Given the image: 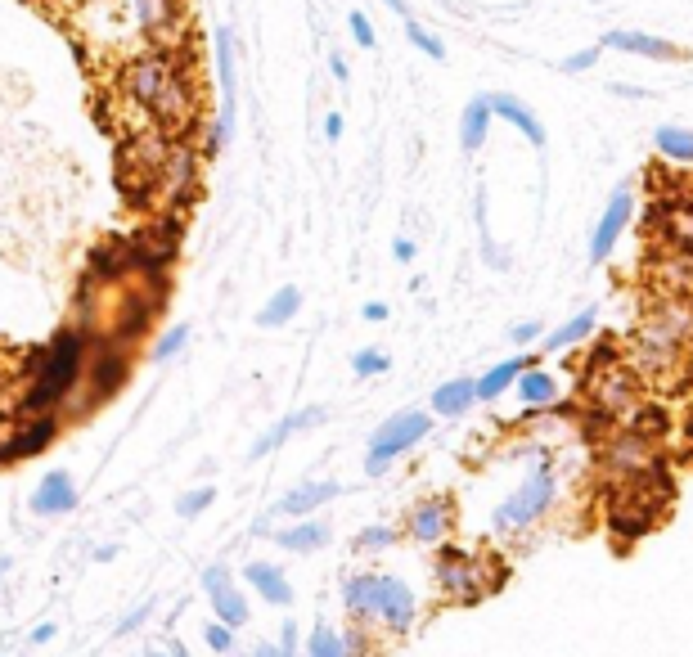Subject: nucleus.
<instances>
[{
  "label": "nucleus",
  "instance_id": "8",
  "mask_svg": "<svg viewBox=\"0 0 693 657\" xmlns=\"http://www.w3.org/2000/svg\"><path fill=\"white\" fill-rule=\"evenodd\" d=\"M198 149L194 144H185V135H176V144H171L167 162L158 167V176H153V185H158V194L167 198L171 212H185L189 203H194L198 194Z\"/></svg>",
  "mask_w": 693,
  "mask_h": 657
},
{
  "label": "nucleus",
  "instance_id": "22",
  "mask_svg": "<svg viewBox=\"0 0 693 657\" xmlns=\"http://www.w3.org/2000/svg\"><path fill=\"white\" fill-rule=\"evenodd\" d=\"M275 540L284 554H315V549H324L333 540V531H329V522H320V518H297V522H288V527H275Z\"/></svg>",
  "mask_w": 693,
  "mask_h": 657
},
{
  "label": "nucleus",
  "instance_id": "47",
  "mask_svg": "<svg viewBox=\"0 0 693 657\" xmlns=\"http://www.w3.org/2000/svg\"><path fill=\"white\" fill-rule=\"evenodd\" d=\"M387 9H392L396 18H401V23H410V5H405V0H383Z\"/></svg>",
  "mask_w": 693,
  "mask_h": 657
},
{
  "label": "nucleus",
  "instance_id": "25",
  "mask_svg": "<svg viewBox=\"0 0 693 657\" xmlns=\"http://www.w3.org/2000/svg\"><path fill=\"white\" fill-rule=\"evenodd\" d=\"M599 329V306H585V311H576L572 320L554 324V329H545V338H540V347L545 351H567V347H581L590 333Z\"/></svg>",
  "mask_w": 693,
  "mask_h": 657
},
{
  "label": "nucleus",
  "instance_id": "28",
  "mask_svg": "<svg viewBox=\"0 0 693 657\" xmlns=\"http://www.w3.org/2000/svg\"><path fill=\"white\" fill-rule=\"evenodd\" d=\"M653 144L666 162H693V131L689 126H675V122H662L653 131Z\"/></svg>",
  "mask_w": 693,
  "mask_h": 657
},
{
  "label": "nucleus",
  "instance_id": "44",
  "mask_svg": "<svg viewBox=\"0 0 693 657\" xmlns=\"http://www.w3.org/2000/svg\"><path fill=\"white\" fill-rule=\"evenodd\" d=\"M360 315H365L369 324H383L387 320V302H365V306H360Z\"/></svg>",
  "mask_w": 693,
  "mask_h": 657
},
{
  "label": "nucleus",
  "instance_id": "20",
  "mask_svg": "<svg viewBox=\"0 0 693 657\" xmlns=\"http://www.w3.org/2000/svg\"><path fill=\"white\" fill-rule=\"evenodd\" d=\"M540 365V356L536 351H522V356H509V360H495L491 369H486L482 378H473L477 383V401H495V396H504V392H513V383H518L527 369H536Z\"/></svg>",
  "mask_w": 693,
  "mask_h": 657
},
{
  "label": "nucleus",
  "instance_id": "49",
  "mask_svg": "<svg viewBox=\"0 0 693 657\" xmlns=\"http://www.w3.org/2000/svg\"><path fill=\"white\" fill-rule=\"evenodd\" d=\"M113 558H117V545H99L95 549V563H113Z\"/></svg>",
  "mask_w": 693,
  "mask_h": 657
},
{
  "label": "nucleus",
  "instance_id": "19",
  "mask_svg": "<svg viewBox=\"0 0 693 657\" xmlns=\"http://www.w3.org/2000/svg\"><path fill=\"white\" fill-rule=\"evenodd\" d=\"M122 351H126V342H113L104 356H90V392H86V401H81V410L108 401V396L122 387V378H126V356Z\"/></svg>",
  "mask_w": 693,
  "mask_h": 657
},
{
  "label": "nucleus",
  "instance_id": "38",
  "mask_svg": "<svg viewBox=\"0 0 693 657\" xmlns=\"http://www.w3.org/2000/svg\"><path fill=\"white\" fill-rule=\"evenodd\" d=\"M599 54H603V45H585V50H576V54H567L563 59V72H585V68H594V63H599Z\"/></svg>",
  "mask_w": 693,
  "mask_h": 657
},
{
  "label": "nucleus",
  "instance_id": "52",
  "mask_svg": "<svg viewBox=\"0 0 693 657\" xmlns=\"http://www.w3.org/2000/svg\"><path fill=\"white\" fill-rule=\"evenodd\" d=\"M149 657H171V653H167V648H158V653H149Z\"/></svg>",
  "mask_w": 693,
  "mask_h": 657
},
{
  "label": "nucleus",
  "instance_id": "18",
  "mask_svg": "<svg viewBox=\"0 0 693 657\" xmlns=\"http://www.w3.org/2000/svg\"><path fill=\"white\" fill-rule=\"evenodd\" d=\"M63 432V419L59 414H23V419L14 423V455L18 459H32V455H45V450L54 446V437Z\"/></svg>",
  "mask_w": 693,
  "mask_h": 657
},
{
  "label": "nucleus",
  "instance_id": "34",
  "mask_svg": "<svg viewBox=\"0 0 693 657\" xmlns=\"http://www.w3.org/2000/svg\"><path fill=\"white\" fill-rule=\"evenodd\" d=\"M212 500H216V486H194V491H185L176 500V513L180 518H198V513L212 509Z\"/></svg>",
  "mask_w": 693,
  "mask_h": 657
},
{
  "label": "nucleus",
  "instance_id": "46",
  "mask_svg": "<svg viewBox=\"0 0 693 657\" xmlns=\"http://www.w3.org/2000/svg\"><path fill=\"white\" fill-rule=\"evenodd\" d=\"M329 72H333V81H347L351 77V68H347V59H342V54H329Z\"/></svg>",
  "mask_w": 693,
  "mask_h": 657
},
{
  "label": "nucleus",
  "instance_id": "33",
  "mask_svg": "<svg viewBox=\"0 0 693 657\" xmlns=\"http://www.w3.org/2000/svg\"><path fill=\"white\" fill-rule=\"evenodd\" d=\"M405 41H410L419 54H428V59H446V45H441L437 36L428 32V27H419V18H410V23H405Z\"/></svg>",
  "mask_w": 693,
  "mask_h": 657
},
{
  "label": "nucleus",
  "instance_id": "37",
  "mask_svg": "<svg viewBox=\"0 0 693 657\" xmlns=\"http://www.w3.org/2000/svg\"><path fill=\"white\" fill-rule=\"evenodd\" d=\"M540 338H545V324H540V320H518V324L509 329V342H513V347H527V351H531Z\"/></svg>",
  "mask_w": 693,
  "mask_h": 657
},
{
  "label": "nucleus",
  "instance_id": "2",
  "mask_svg": "<svg viewBox=\"0 0 693 657\" xmlns=\"http://www.w3.org/2000/svg\"><path fill=\"white\" fill-rule=\"evenodd\" d=\"M90 365V338L81 329L54 333L45 347L27 351V387L18 392L23 414H59V405L72 401L81 374Z\"/></svg>",
  "mask_w": 693,
  "mask_h": 657
},
{
  "label": "nucleus",
  "instance_id": "39",
  "mask_svg": "<svg viewBox=\"0 0 693 657\" xmlns=\"http://www.w3.org/2000/svg\"><path fill=\"white\" fill-rule=\"evenodd\" d=\"M279 648H284L288 657L302 653V630H297V621H284V626H279Z\"/></svg>",
  "mask_w": 693,
  "mask_h": 657
},
{
  "label": "nucleus",
  "instance_id": "15",
  "mask_svg": "<svg viewBox=\"0 0 693 657\" xmlns=\"http://www.w3.org/2000/svg\"><path fill=\"white\" fill-rule=\"evenodd\" d=\"M77 482H72L68 468H50V473L36 482L32 491V513L36 518H63V513L77 509Z\"/></svg>",
  "mask_w": 693,
  "mask_h": 657
},
{
  "label": "nucleus",
  "instance_id": "13",
  "mask_svg": "<svg viewBox=\"0 0 693 657\" xmlns=\"http://www.w3.org/2000/svg\"><path fill=\"white\" fill-rule=\"evenodd\" d=\"M342 486L333 482V477H306V482H297L288 495H279L275 509H270V518H315V509H324L329 500H338Z\"/></svg>",
  "mask_w": 693,
  "mask_h": 657
},
{
  "label": "nucleus",
  "instance_id": "24",
  "mask_svg": "<svg viewBox=\"0 0 693 657\" xmlns=\"http://www.w3.org/2000/svg\"><path fill=\"white\" fill-rule=\"evenodd\" d=\"M513 396L522 401V410H549L554 401H563V383H558L554 369H527V374L513 383Z\"/></svg>",
  "mask_w": 693,
  "mask_h": 657
},
{
  "label": "nucleus",
  "instance_id": "12",
  "mask_svg": "<svg viewBox=\"0 0 693 657\" xmlns=\"http://www.w3.org/2000/svg\"><path fill=\"white\" fill-rule=\"evenodd\" d=\"M203 594H207V603H212V612H216V621H221V626H230V630L248 626V617H252L248 599H243L239 581H234V572L225 563L203 567Z\"/></svg>",
  "mask_w": 693,
  "mask_h": 657
},
{
  "label": "nucleus",
  "instance_id": "41",
  "mask_svg": "<svg viewBox=\"0 0 693 657\" xmlns=\"http://www.w3.org/2000/svg\"><path fill=\"white\" fill-rule=\"evenodd\" d=\"M392 257H396V261H401V266H410V261H414V257H419V243H414V239H410V234H401V239H396V243H392Z\"/></svg>",
  "mask_w": 693,
  "mask_h": 657
},
{
  "label": "nucleus",
  "instance_id": "9",
  "mask_svg": "<svg viewBox=\"0 0 693 657\" xmlns=\"http://www.w3.org/2000/svg\"><path fill=\"white\" fill-rule=\"evenodd\" d=\"M455 531V500L450 495H423V500L410 504V513H405V536L414 540V545H446V536Z\"/></svg>",
  "mask_w": 693,
  "mask_h": 657
},
{
  "label": "nucleus",
  "instance_id": "30",
  "mask_svg": "<svg viewBox=\"0 0 693 657\" xmlns=\"http://www.w3.org/2000/svg\"><path fill=\"white\" fill-rule=\"evenodd\" d=\"M396 540H401V531H396L392 522H369V527L356 531L351 549H356V554H383V549H392Z\"/></svg>",
  "mask_w": 693,
  "mask_h": 657
},
{
  "label": "nucleus",
  "instance_id": "31",
  "mask_svg": "<svg viewBox=\"0 0 693 657\" xmlns=\"http://www.w3.org/2000/svg\"><path fill=\"white\" fill-rule=\"evenodd\" d=\"M387 369H392V356H387L383 347H365L351 356V374L356 378H378V374H387Z\"/></svg>",
  "mask_w": 693,
  "mask_h": 657
},
{
  "label": "nucleus",
  "instance_id": "26",
  "mask_svg": "<svg viewBox=\"0 0 693 657\" xmlns=\"http://www.w3.org/2000/svg\"><path fill=\"white\" fill-rule=\"evenodd\" d=\"M486 140H491V108H486V95H473L459 113V149L477 153Z\"/></svg>",
  "mask_w": 693,
  "mask_h": 657
},
{
  "label": "nucleus",
  "instance_id": "35",
  "mask_svg": "<svg viewBox=\"0 0 693 657\" xmlns=\"http://www.w3.org/2000/svg\"><path fill=\"white\" fill-rule=\"evenodd\" d=\"M347 27H351V41H356L360 50H374L378 32H374V23H369L365 9H351V14H347Z\"/></svg>",
  "mask_w": 693,
  "mask_h": 657
},
{
  "label": "nucleus",
  "instance_id": "23",
  "mask_svg": "<svg viewBox=\"0 0 693 657\" xmlns=\"http://www.w3.org/2000/svg\"><path fill=\"white\" fill-rule=\"evenodd\" d=\"M477 405V383L473 378H446V383L437 387V392L428 396V410H432V419H464L468 410Z\"/></svg>",
  "mask_w": 693,
  "mask_h": 657
},
{
  "label": "nucleus",
  "instance_id": "50",
  "mask_svg": "<svg viewBox=\"0 0 693 657\" xmlns=\"http://www.w3.org/2000/svg\"><path fill=\"white\" fill-rule=\"evenodd\" d=\"M81 9H99V5H113V0H77Z\"/></svg>",
  "mask_w": 693,
  "mask_h": 657
},
{
  "label": "nucleus",
  "instance_id": "45",
  "mask_svg": "<svg viewBox=\"0 0 693 657\" xmlns=\"http://www.w3.org/2000/svg\"><path fill=\"white\" fill-rule=\"evenodd\" d=\"M342 135V113H324V140H338Z\"/></svg>",
  "mask_w": 693,
  "mask_h": 657
},
{
  "label": "nucleus",
  "instance_id": "6",
  "mask_svg": "<svg viewBox=\"0 0 693 657\" xmlns=\"http://www.w3.org/2000/svg\"><path fill=\"white\" fill-rule=\"evenodd\" d=\"M113 9L122 14L126 32H135L144 45L176 50V32L185 27V0H113Z\"/></svg>",
  "mask_w": 693,
  "mask_h": 657
},
{
  "label": "nucleus",
  "instance_id": "43",
  "mask_svg": "<svg viewBox=\"0 0 693 657\" xmlns=\"http://www.w3.org/2000/svg\"><path fill=\"white\" fill-rule=\"evenodd\" d=\"M54 635H59V626H54V621H41V626H36V630H32V635H27V639H32V644L41 648V644H50Z\"/></svg>",
  "mask_w": 693,
  "mask_h": 657
},
{
  "label": "nucleus",
  "instance_id": "40",
  "mask_svg": "<svg viewBox=\"0 0 693 657\" xmlns=\"http://www.w3.org/2000/svg\"><path fill=\"white\" fill-rule=\"evenodd\" d=\"M149 612H153V603H140L135 612H126V617L117 621V635H131L135 626H144V621H149Z\"/></svg>",
  "mask_w": 693,
  "mask_h": 657
},
{
  "label": "nucleus",
  "instance_id": "51",
  "mask_svg": "<svg viewBox=\"0 0 693 657\" xmlns=\"http://www.w3.org/2000/svg\"><path fill=\"white\" fill-rule=\"evenodd\" d=\"M5 572H9V558H0V581H5Z\"/></svg>",
  "mask_w": 693,
  "mask_h": 657
},
{
  "label": "nucleus",
  "instance_id": "11",
  "mask_svg": "<svg viewBox=\"0 0 693 657\" xmlns=\"http://www.w3.org/2000/svg\"><path fill=\"white\" fill-rule=\"evenodd\" d=\"M630 216H635V189L617 185V189H612V198H608V207L599 212V221H594V230H590V261H594V266L612 257V248L621 243Z\"/></svg>",
  "mask_w": 693,
  "mask_h": 657
},
{
  "label": "nucleus",
  "instance_id": "17",
  "mask_svg": "<svg viewBox=\"0 0 693 657\" xmlns=\"http://www.w3.org/2000/svg\"><path fill=\"white\" fill-rule=\"evenodd\" d=\"M486 108H491V117H504V122H509L518 135H527L531 149H545V140H549L545 122H540V117L531 113L518 95H509V90H486Z\"/></svg>",
  "mask_w": 693,
  "mask_h": 657
},
{
  "label": "nucleus",
  "instance_id": "29",
  "mask_svg": "<svg viewBox=\"0 0 693 657\" xmlns=\"http://www.w3.org/2000/svg\"><path fill=\"white\" fill-rule=\"evenodd\" d=\"M306 657H347V644H342V630L329 626V621H315L311 635L302 639Z\"/></svg>",
  "mask_w": 693,
  "mask_h": 657
},
{
  "label": "nucleus",
  "instance_id": "36",
  "mask_svg": "<svg viewBox=\"0 0 693 657\" xmlns=\"http://www.w3.org/2000/svg\"><path fill=\"white\" fill-rule=\"evenodd\" d=\"M234 639H239V630L221 626V621H216V617L203 626V644L212 648V653H230V648H234Z\"/></svg>",
  "mask_w": 693,
  "mask_h": 657
},
{
  "label": "nucleus",
  "instance_id": "10",
  "mask_svg": "<svg viewBox=\"0 0 693 657\" xmlns=\"http://www.w3.org/2000/svg\"><path fill=\"white\" fill-rule=\"evenodd\" d=\"M216 81H221V108H216V122L207 126V153H221L234 131V36L225 27L216 32Z\"/></svg>",
  "mask_w": 693,
  "mask_h": 657
},
{
  "label": "nucleus",
  "instance_id": "53",
  "mask_svg": "<svg viewBox=\"0 0 693 657\" xmlns=\"http://www.w3.org/2000/svg\"><path fill=\"white\" fill-rule=\"evenodd\" d=\"M297 657H306V653H297Z\"/></svg>",
  "mask_w": 693,
  "mask_h": 657
},
{
  "label": "nucleus",
  "instance_id": "1",
  "mask_svg": "<svg viewBox=\"0 0 693 657\" xmlns=\"http://www.w3.org/2000/svg\"><path fill=\"white\" fill-rule=\"evenodd\" d=\"M117 81H122V95L158 122V131L185 135V126L194 122L198 90H194V77H189L185 59H180V50L144 45V50H135L122 63V77Z\"/></svg>",
  "mask_w": 693,
  "mask_h": 657
},
{
  "label": "nucleus",
  "instance_id": "16",
  "mask_svg": "<svg viewBox=\"0 0 693 657\" xmlns=\"http://www.w3.org/2000/svg\"><path fill=\"white\" fill-rule=\"evenodd\" d=\"M603 50H617V54H639V59H684V50L666 36H653V32H630V27H612V32L599 36Z\"/></svg>",
  "mask_w": 693,
  "mask_h": 657
},
{
  "label": "nucleus",
  "instance_id": "4",
  "mask_svg": "<svg viewBox=\"0 0 693 657\" xmlns=\"http://www.w3.org/2000/svg\"><path fill=\"white\" fill-rule=\"evenodd\" d=\"M554 504H558V473H554L545 450H536L527 477L491 509V531L495 536H522V531H531L536 522H545Z\"/></svg>",
  "mask_w": 693,
  "mask_h": 657
},
{
  "label": "nucleus",
  "instance_id": "14",
  "mask_svg": "<svg viewBox=\"0 0 693 657\" xmlns=\"http://www.w3.org/2000/svg\"><path fill=\"white\" fill-rule=\"evenodd\" d=\"M324 423V405H302V410H293V414H284V419L275 423V428H266L257 441L248 446V459L257 464V459H266V455H275L279 446H288V441L297 437V432H306V428H320Z\"/></svg>",
  "mask_w": 693,
  "mask_h": 657
},
{
  "label": "nucleus",
  "instance_id": "7",
  "mask_svg": "<svg viewBox=\"0 0 693 657\" xmlns=\"http://www.w3.org/2000/svg\"><path fill=\"white\" fill-rule=\"evenodd\" d=\"M432 576H437V590L446 594V599H455V603H477L482 594H495L491 572H486V567L459 545H441L437 549V567H432Z\"/></svg>",
  "mask_w": 693,
  "mask_h": 657
},
{
  "label": "nucleus",
  "instance_id": "42",
  "mask_svg": "<svg viewBox=\"0 0 693 657\" xmlns=\"http://www.w3.org/2000/svg\"><path fill=\"white\" fill-rule=\"evenodd\" d=\"M612 95H626V99H648L653 90L648 86H630V81H612Z\"/></svg>",
  "mask_w": 693,
  "mask_h": 657
},
{
  "label": "nucleus",
  "instance_id": "3",
  "mask_svg": "<svg viewBox=\"0 0 693 657\" xmlns=\"http://www.w3.org/2000/svg\"><path fill=\"white\" fill-rule=\"evenodd\" d=\"M342 612L351 626L387 630V635H405L419 617V594L392 572H351L342 576Z\"/></svg>",
  "mask_w": 693,
  "mask_h": 657
},
{
  "label": "nucleus",
  "instance_id": "21",
  "mask_svg": "<svg viewBox=\"0 0 693 657\" xmlns=\"http://www.w3.org/2000/svg\"><path fill=\"white\" fill-rule=\"evenodd\" d=\"M243 581H248L270 608H293V585H288L284 567L266 563V558H252V563L243 567Z\"/></svg>",
  "mask_w": 693,
  "mask_h": 657
},
{
  "label": "nucleus",
  "instance_id": "48",
  "mask_svg": "<svg viewBox=\"0 0 693 657\" xmlns=\"http://www.w3.org/2000/svg\"><path fill=\"white\" fill-rule=\"evenodd\" d=\"M252 657H288V653L279 644H257V653H252Z\"/></svg>",
  "mask_w": 693,
  "mask_h": 657
},
{
  "label": "nucleus",
  "instance_id": "5",
  "mask_svg": "<svg viewBox=\"0 0 693 657\" xmlns=\"http://www.w3.org/2000/svg\"><path fill=\"white\" fill-rule=\"evenodd\" d=\"M428 432H432V410H419V405H410V410L387 414V419L374 428V437H369L365 477H383L387 468H392L401 455H410V450L419 446Z\"/></svg>",
  "mask_w": 693,
  "mask_h": 657
},
{
  "label": "nucleus",
  "instance_id": "27",
  "mask_svg": "<svg viewBox=\"0 0 693 657\" xmlns=\"http://www.w3.org/2000/svg\"><path fill=\"white\" fill-rule=\"evenodd\" d=\"M297 311H302V288H297V284H279L275 293L266 297V306L257 311V324H261V329H279V324H288Z\"/></svg>",
  "mask_w": 693,
  "mask_h": 657
},
{
  "label": "nucleus",
  "instance_id": "32",
  "mask_svg": "<svg viewBox=\"0 0 693 657\" xmlns=\"http://www.w3.org/2000/svg\"><path fill=\"white\" fill-rule=\"evenodd\" d=\"M185 347H189V324H171V329H162L158 342H153V360H171Z\"/></svg>",
  "mask_w": 693,
  "mask_h": 657
}]
</instances>
